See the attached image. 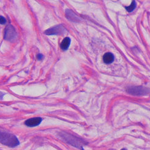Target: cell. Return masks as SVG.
Returning <instances> with one entry per match:
<instances>
[{
  "label": "cell",
  "mask_w": 150,
  "mask_h": 150,
  "mask_svg": "<svg viewBox=\"0 0 150 150\" xmlns=\"http://www.w3.org/2000/svg\"><path fill=\"white\" fill-rule=\"evenodd\" d=\"M6 23V19L3 16H0V24L4 25Z\"/></svg>",
  "instance_id": "cell-11"
},
{
  "label": "cell",
  "mask_w": 150,
  "mask_h": 150,
  "mask_svg": "<svg viewBox=\"0 0 150 150\" xmlns=\"http://www.w3.org/2000/svg\"><path fill=\"white\" fill-rule=\"evenodd\" d=\"M59 136L61 139L64 142L67 143L68 144H70L72 146H74L81 150H84L83 146L87 145V142L82 139L76 137V136L73 135L67 132H61L59 134Z\"/></svg>",
  "instance_id": "cell-1"
},
{
  "label": "cell",
  "mask_w": 150,
  "mask_h": 150,
  "mask_svg": "<svg viewBox=\"0 0 150 150\" xmlns=\"http://www.w3.org/2000/svg\"><path fill=\"white\" fill-rule=\"evenodd\" d=\"M37 58L38 59H42L44 58V56L42 54H38V55L37 56Z\"/></svg>",
  "instance_id": "cell-12"
},
{
  "label": "cell",
  "mask_w": 150,
  "mask_h": 150,
  "mask_svg": "<svg viewBox=\"0 0 150 150\" xmlns=\"http://www.w3.org/2000/svg\"><path fill=\"white\" fill-rule=\"evenodd\" d=\"M4 38L5 40L11 42H14L17 39V33L15 28L12 25H9L6 27Z\"/></svg>",
  "instance_id": "cell-4"
},
{
  "label": "cell",
  "mask_w": 150,
  "mask_h": 150,
  "mask_svg": "<svg viewBox=\"0 0 150 150\" xmlns=\"http://www.w3.org/2000/svg\"><path fill=\"white\" fill-rule=\"evenodd\" d=\"M66 28L63 25H58L47 30L44 34L46 35H61L66 31Z\"/></svg>",
  "instance_id": "cell-5"
},
{
  "label": "cell",
  "mask_w": 150,
  "mask_h": 150,
  "mask_svg": "<svg viewBox=\"0 0 150 150\" xmlns=\"http://www.w3.org/2000/svg\"><path fill=\"white\" fill-rule=\"evenodd\" d=\"M71 42V40L69 38H68V37L65 38L62 40V42H61V43L60 44L61 49L63 50H67L70 46Z\"/></svg>",
  "instance_id": "cell-8"
},
{
  "label": "cell",
  "mask_w": 150,
  "mask_h": 150,
  "mask_svg": "<svg viewBox=\"0 0 150 150\" xmlns=\"http://www.w3.org/2000/svg\"><path fill=\"white\" fill-rule=\"evenodd\" d=\"M42 121V119L40 117L32 118L27 120L25 121V125L28 127H36L39 126Z\"/></svg>",
  "instance_id": "cell-6"
},
{
  "label": "cell",
  "mask_w": 150,
  "mask_h": 150,
  "mask_svg": "<svg viewBox=\"0 0 150 150\" xmlns=\"http://www.w3.org/2000/svg\"><path fill=\"white\" fill-rule=\"evenodd\" d=\"M126 92L132 96H144L150 93V90L143 86H131L126 90Z\"/></svg>",
  "instance_id": "cell-3"
},
{
  "label": "cell",
  "mask_w": 150,
  "mask_h": 150,
  "mask_svg": "<svg viewBox=\"0 0 150 150\" xmlns=\"http://www.w3.org/2000/svg\"><path fill=\"white\" fill-rule=\"evenodd\" d=\"M115 59V57L113 55V54L110 53V52H107L105 53L104 56H103V61L104 63L109 64H112Z\"/></svg>",
  "instance_id": "cell-7"
},
{
  "label": "cell",
  "mask_w": 150,
  "mask_h": 150,
  "mask_svg": "<svg viewBox=\"0 0 150 150\" xmlns=\"http://www.w3.org/2000/svg\"><path fill=\"white\" fill-rule=\"evenodd\" d=\"M4 95H5V94H4V93H2V92L0 91V100H1V99H3V97L4 96Z\"/></svg>",
  "instance_id": "cell-13"
},
{
  "label": "cell",
  "mask_w": 150,
  "mask_h": 150,
  "mask_svg": "<svg viewBox=\"0 0 150 150\" xmlns=\"http://www.w3.org/2000/svg\"><path fill=\"white\" fill-rule=\"evenodd\" d=\"M135 8H136V3L135 1H132L131 5L129 6H126L125 9L128 12H131L135 9Z\"/></svg>",
  "instance_id": "cell-10"
},
{
  "label": "cell",
  "mask_w": 150,
  "mask_h": 150,
  "mask_svg": "<svg viewBox=\"0 0 150 150\" xmlns=\"http://www.w3.org/2000/svg\"><path fill=\"white\" fill-rule=\"evenodd\" d=\"M0 143L11 148L19 145L20 142L15 135L0 129Z\"/></svg>",
  "instance_id": "cell-2"
},
{
  "label": "cell",
  "mask_w": 150,
  "mask_h": 150,
  "mask_svg": "<svg viewBox=\"0 0 150 150\" xmlns=\"http://www.w3.org/2000/svg\"><path fill=\"white\" fill-rule=\"evenodd\" d=\"M66 17L69 19V20H71V21L76 22V20H79L77 16L75 15L74 12L70 9L69 10L67 9L66 11Z\"/></svg>",
  "instance_id": "cell-9"
},
{
  "label": "cell",
  "mask_w": 150,
  "mask_h": 150,
  "mask_svg": "<svg viewBox=\"0 0 150 150\" xmlns=\"http://www.w3.org/2000/svg\"><path fill=\"white\" fill-rule=\"evenodd\" d=\"M0 150H1V149H0Z\"/></svg>",
  "instance_id": "cell-15"
},
{
  "label": "cell",
  "mask_w": 150,
  "mask_h": 150,
  "mask_svg": "<svg viewBox=\"0 0 150 150\" xmlns=\"http://www.w3.org/2000/svg\"><path fill=\"white\" fill-rule=\"evenodd\" d=\"M121 150H127V149H126V148H122V149H121Z\"/></svg>",
  "instance_id": "cell-14"
}]
</instances>
